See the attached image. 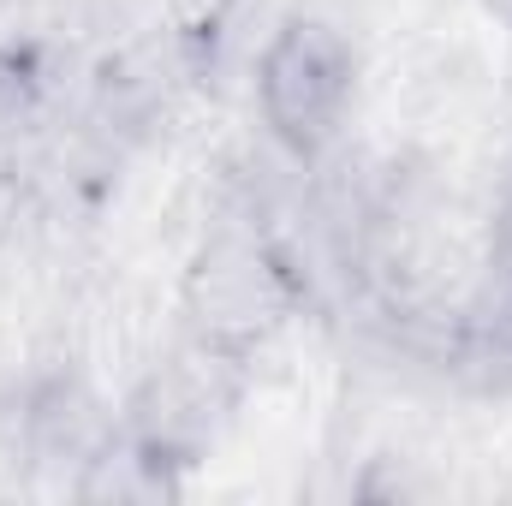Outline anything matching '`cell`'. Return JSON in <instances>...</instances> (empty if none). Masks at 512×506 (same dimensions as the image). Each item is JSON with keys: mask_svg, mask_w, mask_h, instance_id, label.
Returning a JSON list of instances; mask_svg holds the SVG:
<instances>
[{"mask_svg": "<svg viewBox=\"0 0 512 506\" xmlns=\"http://www.w3.org/2000/svg\"><path fill=\"white\" fill-rule=\"evenodd\" d=\"M0 417L12 429V453H24L30 465H72V477L120 429V411H108L78 370H30L12 387Z\"/></svg>", "mask_w": 512, "mask_h": 506, "instance_id": "obj_4", "label": "cell"}, {"mask_svg": "<svg viewBox=\"0 0 512 506\" xmlns=\"http://www.w3.org/2000/svg\"><path fill=\"white\" fill-rule=\"evenodd\" d=\"M358 42L322 12H286L251 60V108L274 155L292 167L328 161L358 114Z\"/></svg>", "mask_w": 512, "mask_h": 506, "instance_id": "obj_2", "label": "cell"}, {"mask_svg": "<svg viewBox=\"0 0 512 506\" xmlns=\"http://www.w3.org/2000/svg\"><path fill=\"white\" fill-rule=\"evenodd\" d=\"M483 262H495V268L512 274V179L501 185V197H495V215H489V256H483Z\"/></svg>", "mask_w": 512, "mask_h": 506, "instance_id": "obj_5", "label": "cell"}, {"mask_svg": "<svg viewBox=\"0 0 512 506\" xmlns=\"http://www.w3.org/2000/svg\"><path fill=\"white\" fill-rule=\"evenodd\" d=\"M310 304V268L268 209H221L179 274V334L256 364Z\"/></svg>", "mask_w": 512, "mask_h": 506, "instance_id": "obj_1", "label": "cell"}, {"mask_svg": "<svg viewBox=\"0 0 512 506\" xmlns=\"http://www.w3.org/2000/svg\"><path fill=\"white\" fill-rule=\"evenodd\" d=\"M251 387V364L227 358L191 334H179L126 393L120 405V435L131 447L161 465L173 483H185L233 429L239 405Z\"/></svg>", "mask_w": 512, "mask_h": 506, "instance_id": "obj_3", "label": "cell"}]
</instances>
